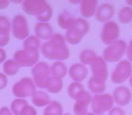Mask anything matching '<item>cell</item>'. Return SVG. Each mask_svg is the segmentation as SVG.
<instances>
[{
  "label": "cell",
  "mask_w": 132,
  "mask_h": 115,
  "mask_svg": "<svg viewBox=\"0 0 132 115\" xmlns=\"http://www.w3.org/2000/svg\"><path fill=\"white\" fill-rule=\"evenodd\" d=\"M127 58L129 62H132V40L129 41L128 45L127 46Z\"/></svg>",
  "instance_id": "8d00e7d4"
},
{
  "label": "cell",
  "mask_w": 132,
  "mask_h": 115,
  "mask_svg": "<svg viewBox=\"0 0 132 115\" xmlns=\"http://www.w3.org/2000/svg\"><path fill=\"white\" fill-rule=\"evenodd\" d=\"M83 37H84L83 33H81L79 30L76 29L75 27H71L70 29L66 31V34L64 38L67 42L72 44V45H75L82 40Z\"/></svg>",
  "instance_id": "44dd1931"
},
{
  "label": "cell",
  "mask_w": 132,
  "mask_h": 115,
  "mask_svg": "<svg viewBox=\"0 0 132 115\" xmlns=\"http://www.w3.org/2000/svg\"><path fill=\"white\" fill-rule=\"evenodd\" d=\"M88 87L92 93L100 95V93H103L106 90V83L100 82L90 77L88 82Z\"/></svg>",
  "instance_id": "d4e9b609"
},
{
  "label": "cell",
  "mask_w": 132,
  "mask_h": 115,
  "mask_svg": "<svg viewBox=\"0 0 132 115\" xmlns=\"http://www.w3.org/2000/svg\"><path fill=\"white\" fill-rule=\"evenodd\" d=\"M92 73V78L100 82L106 83L108 78V67L106 61L101 57H98V59L90 65Z\"/></svg>",
  "instance_id": "8fae6325"
},
{
  "label": "cell",
  "mask_w": 132,
  "mask_h": 115,
  "mask_svg": "<svg viewBox=\"0 0 132 115\" xmlns=\"http://www.w3.org/2000/svg\"><path fill=\"white\" fill-rule=\"evenodd\" d=\"M92 97L89 92L85 91L76 100L73 106V111L75 115H85L88 112V107L92 103Z\"/></svg>",
  "instance_id": "4fadbf2b"
},
{
  "label": "cell",
  "mask_w": 132,
  "mask_h": 115,
  "mask_svg": "<svg viewBox=\"0 0 132 115\" xmlns=\"http://www.w3.org/2000/svg\"><path fill=\"white\" fill-rule=\"evenodd\" d=\"M114 101L112 95L109 93H100L92 97L90 108L94 114L103 115V113L110 111L113 108Z\"/></svg>",
  "instance_id": "5b68a950"
},
{
  "label": "cell",
  "mask_w": 132,
  "mask_h": 115,
  "mask_svg": "<svg viewBox=\"0 0 132 115\" xmlns=\"http://www.w3.org/2000/svg\"><path fill=\"white\" fill-rule=\"evenodd\" d=\"M127 4L132 7V0H131V1H130V0H128V1H127Z\"/></svg>",
  "instance_id": "b9f144b4"
},
{
  "label": "cell",
  "mask_w": 132,
  "mask_h": 115,
  "mask_svg": "<svg viewBox=\"0 0 132 115\" xmlns=\"http://www.w3.org/2000/svg\"><path fill=\"white\" fill-rule=\"evenodd\" d=\"M41 51L44 58L51 60H65L70 56V50L65 38L62 34L54 33L46 42L42 44Z\"/></svg>",
  "instance_id": "6da1fadb"
},
{
  "label": "cell",
  "mask_w": 132,
  "mask_h": 115,
  "mask_svg": "<svg viewBox=\"0 0 132 115\" xmlns=\"http://www.w3.org/2000/svg\"><path fill=\"white\" fill-rule=\"evenodd\" d=\"M21 115H37V113H36V111H35V108H34L33 106L28 104V105L24 108V111H22Z\"/></svg>",
  "instance_id": "e575fe53"
},
{
  "label": "cell",
  "mask_w": 132,
  "mask_h": 115,
  "mask_svg": "<svg viewBox=\"0 0 132 115\" xmlns=\"http://www.w3.org/2000/svg\"><path fill=\"white\" fill-rule=\"evenodd\" d=\"M114 14H115L114 6L109 3H103L98 6L95 14V18L99 22L107 23L110 21V19L114 16Z\"/></svg>",
  "instance_id": "5bb4252c"
},
{
  "label": "cell",
  "mask_w": 132,
  "mask_h": 115,
  "mask_svg": "<svg viewBox=\"0 0 132 115\" xmlns=\"http://www.w3.org/2000/svg\"><path fill=\"white\" fill-rule=\"evenodd\" d=\"M10 40V34L0 33V48L5 47L8 44Z\"/></svg>",
  "instance_id": "d6a6232c"
},
{
  "label": "cell",
  "mask_w": 132,
  "mask_h": 115,
  "mask_svg": "<svg viewBox=\"0 0 132 115\" xmlns=\"http://www.w3.org/2000/svg\"><path fill=\"white\" fill-rule=\"evenodd\" d=\"M10 2L8 0H0V10L6 9V7H8Z\"/></svg>",
  "instance_id": "ab89813d"
},
{
  "label": "cell",
  "mask_w": 132,
  "mask_h": 115,
  "mask_svg": "<svg viewBox=\"0 0 132 115\" xmlns=\"http://www.w3.org/2000/svg\"><path fill=\"white\" fill-rule=\"evenodd\" d=\"M85 115H95V114H94L93 112H87Z\"/></svg>",
  "instance_id": "7bdbcfd3"
},
{
  "label": "cell",
  "mask_w": 132,
  "mask_h": 115,
  "mask_svg": "<svg viewBox=\"0 0 132 115\" xmlns=\"http://www.w3.org/2000/svg\"><path fill=\"white\" fill-rule=\"evenodd\" d=\"M41 40H39L35 35H30L24 40V49H39L42 46Z\"/></svg>",
  "instance_id": "f546056e"
},
{
  "label": "cell",
  "mask_w": 132,
  "mask_h": 115,
  "mask_svg": "<svg viewBox=\"0 0 132 115\" xmlns=\"http://www.w3.org/2000/svg\"><path fill=\"white\" fill-rule=\"evenodd\" d=\"M36 91V86L33 78L23 77L22 79L14 84L12 87V93L17 98L24 99L26 97L33 96Z\"/></svg>",
  "instance_id": "8992f818"
},
{
  "label": "cell",
  "mask_w": 132,
  "mask_h": 115,
  "mask_svg": "<svg viewBox=\"0 0 132 115\" xmlns=\"http://www.w3.org/2000/svg\"><path fill=\"white\" fill-rule=\"evenodd\" d=\"M50 71H51V76L55 78L62 79L68 74V69L67 67L62 61H55L52 67H50Z\"/></svg>",
  "instance_id": "d6986e66"
},
{
  "label": "cell",
  "mask_w": 132,
  "mask_h": 115,
  "mask_svg": "<svg viewBox=\"0 0 132 115\" xmlns=\"http://www.w3.org/2000/svg\"><path fill=\"white\" fill-rule=\"evenodd\" d=\"M112 98L115 103L119 106L128 105L132 100V93L126 86H119L113 91Z\"/></svg>",
  "instance_id": "7c38bea8"
},
{
  "label": "cell",
  "mask_w": 132,
  "mask_h": 115,
  "mask_svg": "<svg viewBox=\"0 0 132 115\" xmlns=\"http://www.w3.org/2000/svg\"><path fill=\"white\" fill-rule=\"evenodd\" d=\"M62 86H63V85H62V79L55 78V77H52L51 78H50L49 82H48L47 86H46L45 89L52 93H57L62 91Z\"/></svg>",
  "instance_id": "83f0119b"
},
{
  "label": "cell",
  "mask_w": 132,
  "mask_h": 115,
  "mask_svg": "<svg viewBox=\"0 0 132 115\" xmlns=\"http://www.w3.org/2000/svg\"><path fill=\"white\" fill-rule=\"evenodd\" d=\"M7 86V77L5 74L0 73V90H3Z\"/></svg>",
  "instance_id": "d590c367"
},
{
  "label": "cell",
  "mask_w": 132,
  "mask_h": 115,
  "mask_svg": "<svg viewBox=\"0 0 132 115\" xmlns=\"http://www.w3.org/2000/svg\"><path fill=\"white\" fill-rule=\"evenodd\" d=\"M0 115H13V113L9 108L4 106L0 108Z\"/></svg>",
  "instance_id": "74e56055"
},
{
  "label": "cell",
  "mask_w": 132,
  "mask_h": 115,
  "mask_svg": "<svg viewBox=\"0 0 132 115\" xmlns=\"http://www.w3.org/2000/svg\"><path fill=\"white\" fill-rule=\"evenodd\" d=\"M132 75V64L128 60H121L115 67L111 74V82L113 84H122L129 79Z\"/></svg>",
  "instance_id": "ba28073f"
},
{
  "label": "cell",
  "mask_w": 132,
  "mask_h": 115,
  "mask_svg": "<svg viewBox=\"0 0 132 115\" xmlns=\"http://www.w3.org/2000/svg\"><path fill=\"white\" fill-rule=\"evenodd\" d=\"M35 36L39 40H49L53 36V27L49 23L38 22L35 25Z\"/></svg>",
  "instance_id": "e0dca14e"
},
{
  "label": "cell",
  "mask_w": 132,
  "mask_h": 115,
  "mask_svg": "<svg viewBox=\"0 0 132 115\" xmlns=\"http://www.w3.org/2000/svg\"><path fill=\"white\" fill-rule=\"evenodd\" d=\"M11 31V24L6 16H0V33L10 34Z\"/></svg>",
  "instance_id": "1f68e13d"
},
{
  "label": "cell",
  "mask_w": 132,
  "mask_h": 115,
  "mask_svg": "<svg viewBox=\"0 0 132 115\" xmlns=\"http://www.w3.org/2000/svg\"><path fill=\"white\" fill-rule=\"evenodd\" d=\"M119 26L116 22L109 21L105 23L101 32V40L106 45H110L113 42L119 40Z\"/></svg>",
  "instance_id": "30bf717a"
},
{
  "label": "cell",
  "mask_w": 132,
  "mask_h": 115,
  "mask_svg": "<svg viewBox=\"0 0 132 115\" xmlns=\"http://www.w3.org/2000/svg\"><path fill=\"white\" fill-rule=\"evenodd\" d=\"M62 115H72L71 113H65V114H62Z\"/></svg>",
  "instance_id": "ee69618b"
},
{
  "label": "cell",
  "mask_w": 132,
  "mask_h": 115,
  "mask_svg": "<svg viewBox=\"0 0 132 115\" xmlns=\"http://www.w3.org/2000/svg\"><path fill=\"white\" fill-rule=\"evenodd\" d=\"M11 31L13 36L18 40H26L29 36V28L26 18L23 15L14 16L12 20Z\"/></svg>",
  "instance_id": "9c48e42d"
},
{
  "label": "cell",
  "mask_w": 132,
  "mask_h": 115,
  "mask_svg": "<svg viewBox=\"0 0 132 115\" xmlns=\"http://www.w3.org/2000/svg\"><path fill=\"white\" fill-rule=\"evenodd\" d=\"M98 57L99 56L93 50L86 49H83L81 52L79 59L81 64L86 66V65H92L98 59Z\"/></svg>",
  "instance_id": "603a6c76"
},
{
  "label": "cell",
  "mask_w": 132,
  "mask_h": 115,
  "mask_svg": "<svg viewBox=\"0 0 132 115\" xmlns=\"http://www.w3.org/2000/svg\"><path fill=\"white\" fill-rule=\"evenodd\" d=\"M20 67L14 59L6 60L3 65V70L6 76H15L19 72Z\"/></svg>",
  "instance_id": "4316f807"
},
{
  "label": "cell",
  "mask_w": 132,
  "mask_h": 115,
  "mask_svg": "<svg viewBox=\"0 0 132 115\" xmlns=\"http://www.w3.org/2000/svg\"><path fill=\"white\" fill-rule=\"evenodd\" d=\"M128 84H129V86H131V88H132V75H131V77H129V79H128Z\"/></svg>",
  "instance_id": "60d3db41"
},
{
  "label": "cell",
  "mask_w": 132,
  "mask_h": 115,
  "mask_svg": "<svg viewBox=\"0 0 132 115\" xmlns=\"http://www.w3.org/2000/svg\"><path fill=\"white\" fill-rule=\"evenodd\" d=\"M95 115H98V114H95Z\"/></svg>",
  "instance_id": "f6af8a7d"
},
{
  "label": "cell",
  "mask_w": 132,
  "mask_h": 115,
  "mask_svg": "<svg viewBox=\"0 0 132 115\" xmlns=\"http://www.w3.org/2000/svg\"><path fill=\"white\" fill-rule=\"evenodd\" d=\"M21 4L26 14L35 16L40 22L48 23L53 16V8L45 0H24Z\"/></svg>",
  "instance_id": "7a4b0ae2"
},
{
  "label": "cell",
  "mask_w": 132,
  "mask_h": 115,
  "mask_svg": "<svg viewBox=\"0 0 132 115\" xmlns=\"http://www.w3.org/2000/svg\"><path fill=\"white\" fill-rule=\"evenodd\" d=\"M68 74L73 82L81 83L86 78L88 75V69L86 66L81 63H74L70 67L68 70Z\"/></svg>",
  "instance_id": "9a60e30c"
},
{
  "label": "cell",
  "mask_w": 132,
  "mask_h": 115,
  "mask_svg": "<svg viewBox=\"0 0 132 115\" xmlns=\"http://www.w3.org/2000/svg\"><path fill=\"white\" fill-rule=\"evenodd\" d=\"M32 76L35 86L41 89H45L52 77L49 65L46 62H38L32 68Z\"/></svg>",
  "instance_id": "277c9868"
},
{
  "label": "cell",
  "mask_w": 132,
  "mask_h": 115,
  "mask_svg": "<svg viewBox=\"0 0 132 115\" xmlns=\"http://www.w3.org/2000/svg\"><path fill=\"white\" fill-rule=\"evenodd\" d=\"M119 21L121 24H129L132 22V7L124 6L119 12Z\"/></svg>",
  "instance_id": "f1b7e54d"
},
{
  "label": "cell",
  "mask_w": 132,
  "mask_h": 115,
  "mask_svg": "<svg viewBox=\"0 0 132 115\" xmlns=\"http://www.w3.org/2000/svg\"><path fill=\"white\" fill-rule=\"evenodd\" d=\"M85 92L84 86L82 84L78 82H72L68 86V95L73 100H77L81 95Z\"/></svg>",
  "instance_id": "7402d4cb"
},
{
  "label": "cell",
  "mask_w": 132,
  "mask_h": 115,
  "mask_svg": "<svg viewBox=\"0 0 132 115\" xmlns=\"http://www.w3.org/2000/svg\"><path fill=\"white\" fill-rule=\"evenodd\" d=\"M6 59V52L3 48H0V64L3 63Z\"/></svg>",
  "instance_id": "f35d334b"
},
{
  "label": "cell",
  "mask_w": 132,
  "mask_h": 115,
  "mask_svg": "<svg viewBox=\"0 0 132 115\" xmlns=\"http://www.w3.org/2000/svg\"><path fill=\"white\" fill-rule=\"evenodd\" d=\"M62 106L60 102L56 101H52L45 108H44L43 115H62Z\"/></svg>",
  "instance_id": "cb8c5ba5"
},
{
  "label": "cell",
  "mask_w": 132,
  "mask_h": 115,
  "mask_svg": "<svg viewBox=\"0 0 132 115\" xmlns=\"http://www.w3.org/2000/svg\"><path fill=\"white\" fill-rule=\"evenodd\" d=\"M108 115H126V112H125V111L122 108L119 107V106L118 107L117 106L116 107L113 106V108L109 111Z\"/></svg>",
  "instance_id": "836d02e7"
},
{
  "label": "cell",
  "mask_w": 132,
  "mask_h": 115,
  "mask_svg": "<svg viewBox=\"0 0 132 115\" xmlns=\"http://www.w3.org/2000/svg\"><path fill=\"white\" fill-rule=\"evenodd\" d=\"M27 105H28V102L26 100L17 98V99H15V100L12 102L10 110H11L12 113H13L14 115H21L22 111H24V108Z\"/></svg>",
  "instance_id": "484cf974"
},
{
  "label": "cell",
  "mask_w": 132,
  "mask_h": 115,
  "mask_svg": "<svg viewBox=\"0 0 132 115\" xmlns=\"http://www.w3.org/2000/svg\"><path fill=\"white\" fill-rule=\"evenodd\" d=\"M40 52L36 49H23L14 54V60L20 68H30L38 63Z\"/></svg>",
  "instance_id": "3957f363"
},
{
  "label": "cell",
  "mask_w": 132,
  "mask_h": 115,
  "mask_svg": "<svg viewBox=\"0 0 132 115\" xmlns=\"http://www.w3.org/2000/svg\"><path fill=\"white\" fill-rule=\"evenodd\" d=\"M72 27H75L81 33H82L83 35H86L90 31V24L83 18H76Z\"/></svg>",
  "instance_id": "4dcf8cb0"
},
{
  "label": "cell",
  "mask_w": 132,
  "mask_h": 115,
  "mask_svg": "<svg viewBox=\"0 0 132 115\" xmlns=\"http://www.w3.org/2000/svg\"><path fill=\"white\" fill-rule=\"evenodd\" d=\"M127 51V43L122 40L113 42L103 51V59L106 62H117L120 60Z\"/></svg>",
  "instance_id": "52a82bcc"
},
{
  "label": "cell",
  "mask_w": 132,
  "mask_h": 115,
  "mask_svg": "<svg viewBox=\"0 0 132 115\" xmlns=\"http://www.w3.org/2000/svg\"><path fill=\"white\" fill-rule=\"evenodd\" d=\"M32 102L37 107H44L47 106L52 101L47 93L42 90H37L32 96Z\"/></svg>",
  "instance_id": "ac0fdd59"
},
{
  "label": "cell",
  "mask_w": 132,
  "mask_h": 115,
  "mask_svg": "<svg viewBox=\"0 0 132 115\" xmlns=\"http://www.w3.org/2000/svg\"><path fill=\"white\" fill-rule=\"evenodd\" d=\"M75 18H73V16L72 15V14L68 11H63L58 15L57 18V23H58L59 26L62 29H65L66 31L68 29H70L74 23Z\"/></svg>",
  "instance_id": "ffe728a7"
},
{
  "label": "cell",
  "mask_w": 132,
  "mask_h": 115,
  "mask_svg": "<svg viewBox=\"0 0 132 115\" xmlns=\"http://www.w3.org/2000/svg\"><path fill=\"white\" fill-rule=\"evenodd\" d=\"M97 8V0H81L80 3V13L84 18H90L95 15Z\"/></svg>",
  "instance_id": "2e32d148"
}]
</instances>
